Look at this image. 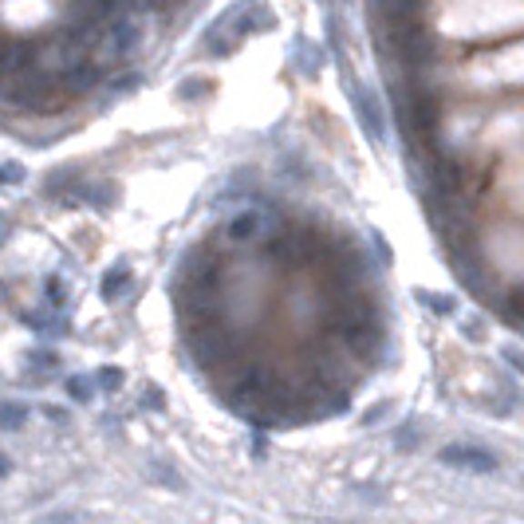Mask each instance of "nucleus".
Returning a JSON list of instances; mask_svg holds the SVG:
<instances>
[{"label": "nucleus", "instance_id": "obj_12", "mask_svg": "<svg viewBox=\"0 0 524 524\" xmlns=\"http://www.w3.org/2000/svg\"><path fill=\"white\" fill-rule=\"evenodd\" d=\"M0 182H5V166H0Z\"/></svg>", "mask_w": 524, "mask_h": 524}, {"label": "nucleus", "instance_id": "obj_8", "mask_svg": "<svg viewBox=\"0 0 524 524\" xmlns=\"http://www.w3.org/2000/svg\"><path fill=\"white\" fill-rule=\"evenodd\" d=\"M47 296H52V304H55V307H64V300H67V288H64V284H59V280L52 277V280H47Z\"/></svg>", "mask_w": 524, "mask_h": 524}, {"label": "nucleus", "instance_id": "obj_10", "mask_svg": "<svg viewBox=\"0 0 524 524\" xmlns=\"http://www.w3.org/2000/svg\"><path fill=\"white\" fill-rule=\"evenodd\" d=\"M8 473H12V461H8V458H0V478H8Z\"/></svg>", "mask_w": 524, "mask_h": 524}, {"label": "nucleus", "instance_id": "obj_4", "mask_svg": "<svg viewBox=\"0 0 524 524\" xmlns=\"http://www.w3.org/2000/svg\"><path fill=\"white\" fill-rule=\"evenodd\" d=\"M28 410L16 407V402H0V430H20Z\"/></svg>", "mask_w": 524, "mask_h": 524}, {"label": "nucleus", "instance_id": "obj_11", "mask_svg": "<svg viewBox=\"0 0 524 524\" xmlns=\"http://www.w3.org/2000/svg\"><path fill=\"white\" fill-rule=\"evenodd\" d=\"M5 237H8V221L0 217V241H5Z\"/></svg>", "mask_w": 524, "mask_h": 524}, {"label": "nucleus", "instance_id": "obj_3", "mask_svg": "<svg viewBox=\"0 0 524 524\" xmlns=\"http://www.w3.org/2000/svg\"><path fill=\"white\" fill-rule=\"evenodd\" d=\"M130 288V268L126 265H115L111 272L103 277V284H99V292H103V300H118Z\"/></svg>", "mask_w": 524, "mask_h": 524}, {"label": "nucleus", "instance_id": "obj_7", "mask_svg": "<svg viewBox=\"0 0 524 524\" xmlns=\"http://www.w3.org/2000/svg\"><path fill=\"white\" fill-rule=\"evenodd\" d=\"M118 383H123V375H118V367H103V371L95 375V387H103V390H118Z\"/></svg>", "mask_w": 524, "mask_h": 524}, {"label": "nucleus", "instance_id": "obj_9", "mask_svg": "<svg viewBox=\"0 0 524 524\" xmlns=\"http://www.w3.org/2000/svg\"><path fill=\"white\" fill-rule=\"evenodd\" d=\"M28 363H32V367H55L59 359H55V351H32Z\"/></svg>", "mask_w": 524, "mask_h": 524}, {"label": "nucleus", "instance_id": "obj_5", "mask_svg": "<svg viewBox=\"0 0 524 524\" xmlns=\"http://www.w3.org/2000/svg\"><path fill=\"white\" fill-rule=\"evenodd\" d=\"M83 197H87L91 206H111V201H115V186H83Z\"/></svg>", "mask_w": 524, "mask_h": 524}, {"label": "nucleus", "instance_id": "obj_1", "mask_svg": "<svg viewBox=\"0 0 524 524\" xmlns=\"http://www.w3.org/2000/svg\"><path fill=\"white\" fill-rule=\"evenodd\" d=\"M225 237H229L233 245H253V241H260V237H268V213H260V209L233 213L229 225H225Z\"/></svg>", "mask_w": 524, "mask_h": 524}, {"label": "nucleus", "instance_id": "obj_6", "mask_svg": "<svg viewBox=\"0 0 524 524\" xmlns=\"http://www.w3.org/2000/svg\"><path fill=\"white\" fill-rule=\"evenodd\" d=\"M91 390H95V378H67V395L76 398V402H87L91 398Z\"/></svg>", "mask_w": 524, "mask_h": 524}, {"label": "nucleus", "instance_id": "obj_2", "mask_svg": "<svg viewBox=\"0 0 524 524\" xmlns=\"http://www.w3.org/2000/svg\"><path fill=\"white\" fill-rule=\"evenodd\" d=\"M442 461H449V466H458V469H473V473L497 469L493 454H485V449H473V446H446V449H442Z\"/></svg>", "mask_w": 524, "mask_h": 524}]
</instances>
